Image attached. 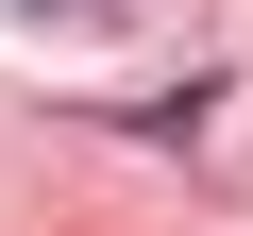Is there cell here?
I'll return each instance as SVG.
<instances>
[{
	"label": "cell",
	"instance_id": "cell-1",
	"mask_svg": "<svg viewBox=\"0 0 253 236\" xmlns=\"http://www.w3.org/2000/svg\"><path fill=\"white\" fill-rule=\"evenodd\" d=\"M51 17H101V0H51Z\"/></svg>",
	"mask_w": 253,
	"mask_h": 236
}]
</instances>
